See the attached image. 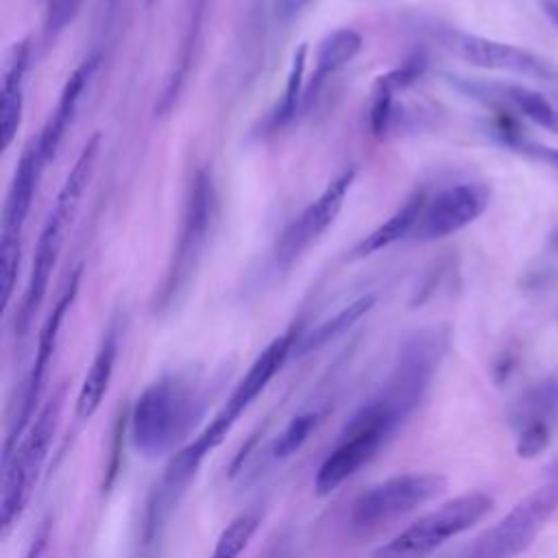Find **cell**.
Returning a JSON list of instances; mask_svg holds the SVG:
<instances>
[{
  "mask_svg": "<svg viewBox=\"0 0 558 558\" xmlns=\"http://www.w3.org/2000/svg\"><path fill=\"white\" fill-rule=\"evenodd\" d=\"M299 333L294 329H288L279 336H275L251 362L242 379L231 390L225 405L216 412V416L209 421V425L185 447H181L168 462L163 477L155 493V504L150 506V527L161 521L166 510L174 506L179 495L185 490L187 482L194 477L203 460L225 440V436L231 432L235 421L242 416V412L264 392V388L272 381V377L281 371V366L288 362V357L294 353Z\"/></svg>",
  "mask_w": 558,
  "mask_h": 558,
  "instance_id": "obj_1",
  "label": "cell"
},
{
  "mask_svg": "<svg viewBox=\"0 0 558 558\" xmlns=\"http://www.w3.org/2000/svg\"><path fill=\"white\" fill-rule=\"evenodd\" d=\"M100 153V133H94L83 150L78 153L72 170L68 172L63 185L57 192V198L41 225V231L37 235L35 242V253H33V262H31V270H28V279L24 286V292L20 296V303L15 307V318H13V331L17 338H24L35 320V314L39 312L48 286H50V277L52 270L59 262V253L65 240V229L68 225L74 220L81 198L92 181L94 168H96V159Z\"/></svg>",
  "mask_w": 558,
  "mask_h": 558,
  "instance_id": "obj_2",
  "label": "cell"
},
{
  "mask_svg": "<svg viewBox=\"0 0 558 558\" xmlns=\"http://www.w3.org/2000/svg\"><path fill=\"white\" fill-rule=\"evenodd\" d=\"M203 401L192 381L163 375L148 384L129 414V438L137 453L157 458L181 445L198 423Z\"/></svg>",
  "mask_w": 558,
  "mask_h": 558,
  "instance_id": "obj_3",
  "label": "cell"
},
{
  "mask_svg": "<svg viewBox=\"0 0 558 558\" xmlns=\"http://www.w3.org/2000/svg\"><path fill=\"white\" fill-rule=\"evenodd\" d=\"M218 216V196L211 181V174L205 168H198L187 183V194L183 201L174 244L161 277V283L155 292L153 307L155 312L170 310L190 288L203 257L207 242L211 238Z\"/></svg>",
  "mask_w": 558,
  "mask_h": 558,
  "instance_id": "obj_4",
  "label": "cell"
},
{
  "mask_svg": "<svg viewBox=\"0 0 558 558\" xmlns=\"http://www.w3.org/2000/svg\"><path fill=\"white\" fill-rule=\"evenodd\" d=\"M405 418L408 414L386 395L377 392L373 399H368L347 421L338 442L320 462L314 477L316 495L325 497L333 493L364 464H368Z\"/></svg>",
  "mask_w": 558,
  "mask_h": 558,
  "instance_id": "obj_5",
  "label": "cell"
},
{
  "mask_svg": "<svg viewBox=\"0 0 558 558\" xmlns=\"http://www.w3.org/2000/svg\"><path fill=\"white\" fill-rule=\"evenodd\" d=\"M63 408V388H59L31 421L17 445L2 458V495H0V521L7 534L11 525L24 512L39 471L48 458L52 436L59 425Z\"/></svg>",
  "mask_w": 558,
  "mask_h": 558,
  "instance_id": "obj_6",
  "label": "cell"
},
{
  "mask_svg": "<svg viewBox=\"0 0 558 558\" xmlns=\"http://www.w3.org/2000/svg\"><path fill=\"white\" fill-rule=\"evenodd\" d=\"M493 510V497L480 490L458 495L427 514L418 517L405 530L373 551V558H427L451 538L464 534Z\"/></svg>",
  "mask_w": 558,
  "mask_h": 558,
  "instance_id": "obj_7",
  "label": "cell"
},
{
  "mask_svg": "<svg viewBox=\"0 0 558 558\" xmlns=\"http://www.w3.org/2000/svg\"><path fill=\"white\" fill-rule=\"evenodd\" d=\"M556 510L558 482L549 480L519 499L495 525L482 532L462 558H517L536 541Z\"/></svg>",
  "mask_w": 558,
  "mask_h": 558,
  "instance_id": "obj_8",
  "label": "cell"
},
{
  "mask_svg": "<svg viewBox=\"0 0 558 558\" xmlns=\"http://www.w3.org/2000/svg\"><path fill=\"white\" fill-rule=\"evenodd\" d=\"M447 477L440 473H401L368 486L351 508V525L355 530H373L390 523L423 504L440 497Z\"/></svg>",
  "mask_w": 558,
  "mask_h": 558,
  "instance_id": "obj_9",
  "label": "cell"
},
{
  "mask_svg": "<svg viewBox=\"0 0 558 558\" xmlns=\"http://www.w3.org/2000/svg\"><path fill=\"white\" fill-rule=\"evenodd\" d=\"M355 177H357V168L353 166L338 172L325 185V190L286 225V229L277 235L270 253V262L275 270L290 268L314 242L323 238V233L340 216L344 201L355 183Z\"/></svg>",
  "mask_w": 558,
  "mask_h": 558,
  "instance_id": "obj_10",
  "label": "cell"
},
{
  "mask_svg": "<svg viewBox=\"0 0 558 558\" xmlns=\"http://www.w3.org/2000/svg\"><path fill=\"white\" fill-rule=\"evenodd\" d=\"M490 203V185L484 181H453L427 192L412 242L445 240L475 222Z\"/></svg>",
  "mask_w": 558,
  "mask_h": 558,
  "instance_id": "obj_11",
  "label": "cell"
},
{
  "mask_svg": "<svg viewBox=\"0 0 558 558\" xmlns=\"http://www.w3.org/2000/svg\"><path fill=\"white\" fill-rule=\"evenodd\" d=\"M440 41L451 54L466 61L469 65L493 70V72L530 76L536 81H558V68L554 63L514 44H506V41H497L490 37L471 35V33H460L451 28L442 31Z\"/></svg>",
  "mask_w": 558,
  "mask_h": 558,
  "instance_id": "obj_12",
  "label": "cell"
},
{
  "mask_svg": "<svg viewBox=\"0 0 558 558\" xmlns=\"http://www.w3.org/2000/svg\"><path fill=\"white\" fill-rule=\"evenodd\" d=\"M81 275H83V268L76 266L72 270V275L68 277L59 299L54 301L46 323L41 325L39 329V338H37V351H35V362H33V368L26 377V384H24V392H22V401H20V410H17V416L15 421L11 423V432L7 436V442H4V456L17 445V440L22 438V434L26 432V427L31 425V421L35 418V403L39 399V392H41V386H44V379H46V373H48V366H50V360H52V353H54V347H57V340H59V333H61V327H63V320L78 294V288H81Z\"/></svg>",
  "mask_w": 558,
  "mask_h": 558,
  "instance_id": "obj_13",
  "label": "cell"
},
{
  "mask_svg": "<svg viewBox=\"0 0 558 558\" xmlns=\"http://www.w3.org/2000/svg\"><path fill=\"white\" fill-rule=\"evenodd\" d=\"M510 423L517 432L514 449L521 458H536L547 449L558 423V364L514 399Z\"/></svg>",
  "mask_w": 558,
  "mask_h": 558,
  "instance_id": "obj_14",
  "label": "cell"
},
{
  "mask_svg": "<svg viewBox=\"0 0 558 558\" xmlns=\"http://www.w3.org/2000/svg\"><path fill=\"white\" fill-rule=\"evenodd\" d=\"M453 85L471 98L484 100L497 109H506L547 131L558 133V109H554V105L543 94L525 85L477 78H453Z\"/></svg>",
  "mask_w": 558,
  "mask_h": 558,
  "instance_id": "obj_15",
  "label": "cell"
},
{
  "mask_svg": "<svg viewBox=\"0 0 558 558\" xmlns=\"http://www.w3.org/2000/svg\"><path fill=\"white\" fill-rule=\"evenodd\" d=\"M98 65H100V54L94 52V54L85 57L74 68V72L65 78L54 109L50 111L41 133L35 137L46 166L54 159L63 137L68 135L70 126L74 124V120L78 116V109H81V102H83V98H85V94H87V89H89V85L96 76Z\"/></svg>",
  "mask_w": 558,
  "mask_h": 558,
  "instance_id": "obj_16",
  "label": "cell"
},
{
  "mask_svg": "<svg viewBox=\"0 0 558 558\" xmlns=\"http://www.w3.org/2000/svg\"><path fill=\"white\" fill-rule=\"evenodd\" d=\"M44 170H46V161L39 153L37 140L33 137L20 155L7 190V198L2 207L0 240H22V231L28 220Z\"/></svg>",
  "mask_w": 558,
  "mask_h": 558,
  "instance_id": "obj_17",
  "label": "cell"
},
{
  "mask_svg": "<svg viewBox=\"0 0 558 558\" xmlns=\"http://www.w3.org/2000/svg\"><path fill=\"white\" fill-rule=\"evenodd\" d=\"M31 41H13L2 61V87H0V144L7 150L22 126L24 100H26V74L31 68Z\"/></svg>",
  "mask_w": 558,
  "mask_h": 558,
  "instance_id": "obj_18",
  "label": "cell"
},
{
  "mask_svg": "<svg viewBox=\"0 0 558 558\" xmlns=\"http://www.w3.org/2000/svg\"><path fill=\"white\" fill-rule=\"evenodd\" d=\"M425 72L423 59H410L401 68H395L381 76H377L373 92H371V107H368V126L371 133L384 137L392 131L397 122V94L410 87L421 78Z\"/></svg>",
  "mask_w": 558,
  "mask_h": 558,
  "instance_id": "obj_19",
  "label": "cell"
},
{
  "mask_svg": "<svg viewBox=\"0 0 558 558\" xmlns=\"http://www.w3.org/2000/svg\"><path fill=\"white\" fill-rule=\"evenodd\" d=\"M425 196H427L425 187L414 190L381 225H377L371 233H366L360 242H355V246L349 251L347 259H351V262L364 259V257H371L397 242L410 240L416 229Z\"/></svg>",
  "mask_w": 558,
  "mask_h": 558,
  "instance_id": "obj_20",
  "label": "cell"
},
{
  "mask_svg": "<svg viewBox=\"0 0 558 558\" xmlns=\"http://www.w3.org/2000/svg\"><path fill=\"white\" fill-rule=\"evenodd\" d=\"M118 349H120L118 327L111 325L105 331V336H102V340H100V344H98V349L92 357V364H89V368H87V373L81 381V388H78V395H76V418L89 421L98 412V408H100V403H102V399L109 390L111 377H113Z\"/></svg>",
  "mask_w": 558,
  "mask_h": 558,
  "instance_id": "obj_21",
  "label": "cell"
},
{
  "mask_svg": "<svg viewBox=\"0 0 558 558\" xmlns=\"http://www.w3.org/2000/svg\"><path fill=\"white\" fill-rule=\"evenodd\" d=\"M362 44V35L351 26H340L318 41L314 52V72L310 76V85L305 87V102H310L320 92L327 78L338 74L357 57Z\"/></svg>",
  "mask_w": 558,
  "mask_h": 558,
  "instance_id": "obj_22",
  "label": "cell"
},
{
  "mask_svg": "<svg viewBox=\"0 0 558 558\" xmlns=\"http://www.w3.org/2000/svg\"><path fill=\"white\" fill-rule=\"evenodd\" d=\"M375 307V296L373 294H362L357 299H353L351 303H347L342 310H338L333 316L320 320L314 329H310L307 333H303L296 342L294 353L296 355H307L316 349H323L325 344H329L331 340L340 338L344 331H349L360 318H364L371 310Z\"/></svg>",
  "mask_w": 558,
  "mask_h": 558,
  "instance_id": "obj_23",
  "label": "cell"
},
{
  "mask_svg": "<svg viewBox=\"0 0 558 558\" xmlns=\"http://www.w3.org/2000/svg\"><path fill=\"white\" fill-rule=\"evenodd\" d=\"M305 68H307V44H301L292 54L283 94L266 118L268 131H279L288 126L296 118L299 109L305 105Z\"/></svg>",
  "mask_w": 558,
  "mask_h": 558,
  "instance_id": "obj_24",
  "label": "cell"
},
{
  "mask_svg": "<svg viewBox=\"0 0 558 558\" xmlns=\"http://www.w3.org/2000/svg\"><path fill=\"white\" fill-rule=\"evenodd\" d=\"M257 527H259V514L257 512H251V510L240 512L220 532L209 558H238L246 549V545L251 543Z\"/></svg>",
  "mask_w": 558,
  "mask_h": 558,
  "instance_id": "obj_25",
  "label": "cell"
},
{
  "mask_svg": "<svg viewBox=\"0 0 558 558\" xmlns=\"http://www.w3.org/2000/svg\"><path fill=\"white\" fill-rule=\"evenodd\" d=\"M318 423H320V412H316V410H307V412L292 416L290 423L272 440L270 453L279 460L296 453L307 442V438L318 427Z\"/></svg>",
  "mask_w": 558,
  "mask_h": 558,
  "instance_id": "obj_26",
  "label": "cell"
},
{
  "mask_svg": "<svg viewBox=\"0 0 558 558\" xmlns=\"http://www.w3.org/2000/svg\"><path fill=\"white\" fill-rule=\"evenodd\" d=\"M83 0H44V24L41 39L44 44H54L59 35L72 26L81 11Z\"/></svg>",
  "mask_w": 558,
  "mask_h": 558,
  "instance_id": "obj_27",
  "label": "cell"
},
{
  "mask_svg": "<svg viewBox=\"0 0 558 558\" xmlns=\"http://www.w3.org/2000/svg\"><path fill=\"white\" fill-rule=\"evenodd\" d=\"M22 259V240H0V288H2V307L7 310L15 292L17 272Z\"/></svg>",
  "mask_w": 558,
  "mask_h": 558,
  "instance_id": "obj_28",
  "label": "cell"
},
{
  "mask_svg": "<svg viewBox=\"0 0 558 558\" xmlns=\"http://www.w3.org/2000/svg\"><path fill=\"white\" fill-rule=\"evenodd\" d=\"M508 148L514 150V153H521V155H525L534 161H541V163H545V166H549L558 172V148H554V146H545V144H538L534 140L521 137V140L512 142Z\"/></svg>",
  "mask_w": 558,
  "mask_h": 558,
  "instance_id": "obj_29",
  "label": "cell"
},
{
  "mask_svg": "<svg viewBox=\"0 0 558 558\" xmlns=\"http://www.w3.org/2000/svg\"><path fill=\"white\" fill-rule=\"evenodd\" d=\"M314 0H275L272 4V13H275V20L279 24H290L294 22Z\"/></svg>",
  "mask_w": 558,
  "mask_h": 558,
  "instance_id": "obj_30",
  "label": "cell"
},
{
  "mask_svg": "<svg viewBox=\"0 0 558 558\" xmlns=\"http://www.w3.org/2000/svg\"><path fill=\"white\" fill-rule=\"evenodd\" d=\"M48 536H50V523L44 521L37 527V532H35V536H33L24 558H44V551H46V545H48Z\"/></svg>",
  "mask_w": 558,
  "mask_h": 558,
  "instance_id": "obj_31",
  "label": "cell"
},
{
  "mask_svg": "<svg viewBox=\"0 0 558 558\" xmlns=\"http://www.w3.org/2000/svg\"><path fill=\"white\" fill-rule=\"evenodd\" d=\"M538 4L547 15V20L558 28V0H538Z\"/></svg>",
  "mask_w": 558,
  "mask_h": 558,
  "instance_id": "obj_32",
  "label": "cell"
},
{
  "mask_svg": "<svg viewBox=\"0 0 558 558\" xmlns=\"http://www.w3.org/2000/svg\"><path fill=\"white\" fill-rule=\"evenodd\" d=\"M549 477L554 480V482H558V456L551 460V464H549Z\"/></svg>",
  "mask_w": 558,
  "mask_h": 558,
  "instance_id": "obj_33",
  "label": "cell"
},
{
  "mask_svg": "<svg viewBox=\"0 0 558 558\" xmlns=\"http://www.w3.org/2000/svg\"><path fill=\"white\" fill-rule=\"evenodd\" d=\"M549 244H551V248H554V251H558V231L551 235V242H549Z\"/></svg>",
  "mask_w": 558,
  "mask_h": 558,
  "instance_id": "obj_34",
  "label": "cell"
},
{
  "mask_svg": "<svg viewBox=\"0 0 558 558\" xmlns=\"http://www.w3.org/2000/svg\"><path fill=\"white\" fill-rule=\"evenodd\" d=\"M155 2H157V0H146V4H148V7H153Z\"/></svg>",
  "mask_w": 558,
  "mask_h": 558,
  "instance_id": "obj_35",
  "label": "cell"
}]
</instances>
